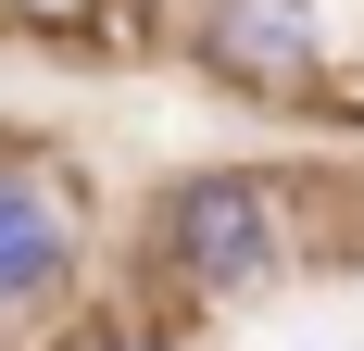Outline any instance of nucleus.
<instances>
[{"label": "nucleus", "instance_id": "nucleus-2", "mask_svg": "<svg viewBox=\"0 0 364 351\" xmlns=\"http://www.w3.org/2000/svg\"><path fill=\"white\" fill-rule=\"evenodd\" d=\"M188 63L214 75L226 101H277V113L339 101V50H327L314 0H201L188 13Z\"/></svg>", "mask_w": 364, "mask_h": 351}, {"label": "nucleus", "instance_id": "nucleus-4", "mask_svg": "<svg viewBox=\"0 0 364 351\" xmlns=\"http://www.w3.org/2000/svg\"><path fill=\"white\" fill-rule=\"evenodd\" d=\"M0 26H38V38H101L113 0H0Z\"/></svg>", "mask_w": 364, "mask_h": 351}, {"label": "nucleus", "instance_id": "nucleus-5", "mask_svg": "<svg viewBox=\"0 0 364 351\" xmlns=\"http://www.w3.org/2000/svg\"><path fill=\"white\" fill-rule=\"evenodd\" d=\"M63 351H188L176 326H139V314H101V326H75Z\"/></svg>", "mask_w": 364, "mask_h": 351}, {"label": "nucleus", "instance_id": "nucleus-1", "mask_svg": "<svg viewBox=\"0 0 364 351\" xmlns=\"http://www.w3.org/2000/svg\"><path fill=\"white\" fill-rule=\"evenodd\" d=\"M151 264L188 288V301H239V288H277L301 264V226H289V188L252 163H201L151 201Z\"/></svg>", "mask_w": 364, "mask_h": 351}, {"label": "nucleus", "instance_id": "nucleus-3", "mask_svg": "<svg viewBox=\"0 0 364 351\" xmlns=\"http://www.w3.org/2000/svg\"><path fill=\"white\" fill-rule=\"evenodd\" d=\"M88 264V201L38 151H0V314H50Z\"/></svg>", "mask_w": 364, "mask_h": 351}]
</instances>
